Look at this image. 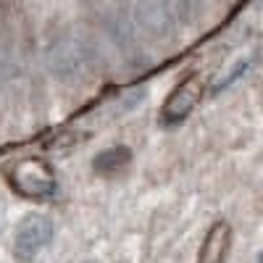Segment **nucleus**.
<instances>
[{
    "mask_svg": "<svg viewBox=\"0 0 263 263\" xmlns=\"http://www.w3.org/2000/svg\"><path fill=\"white\" fill-rule=\"evenodd\" d=\"M53 242V221L48 216L29 213L18 221L13 232V255L18 263H32Z\"/></svg>",
    "mask_w": 263,
    "mask_h": 263,
    "instance_id": "f03ea898",
    "label": "nucleus"
},
{
    "mask_svg": "<svg viewBox=\"0 0 263 263\" xmlns=\"http://www.w3.org/2000/svg\"><path fill=\"white\" fill-rule=\"evenodd\" d=\"M250 63H253V55H242L239 61H234V63L229 66V71H224L221 77H218V79L213 82V87H211V90H213V95H216V92H224L227 87H232V84H234L239 77H242V74L250 69Z\"/></svg>",
    "mask_w": 263,
    "mask_h": 263,
    "instance_id": "6e6552de",
    "label": "nucleus"
},
{
    "mask_svg": "<svg viewBox=\"0 0 263 263\" xmlns=\"http://www.w3.org/2000/svg\"><path fill=\"white\" fill-rule=\"evenodd\" d=\"M129 161H132V150H129L126 145H116V147L103 150L100 156H95L92 168H95L98 174H103V177H114V174H119Z\"/></svg>",
    "mask_w": 263,
    "mask_h": 263,
    "instance_id": "0eeeda50",
    "label": "nucleus"
},
{
    "mask_svg": "<svg viewBox=\"0 0 263 263\" xmlns=\"http://www.w3.org/2000/svg\"><path fill=\"white\" fill-rule=\"evenodd\" d=\"M229 224L227 221H216L205 237V242L200 248V255H197V263H221L227 250H229Z\"/></svg>",
    "mask_w": 263,
    "mask_h": 263,
    "instance_id": "423d86ee",
    "label": "nucleus"
},
{
    "mask_svg": "<svg viewBox=\"0 0 263 263\" xmlns=\"http://www.w3.org/2000/svg\"><path fill=\"white\" fill-rule=\"evenodd\" d=\"M135 18L140 29L153 40H168L174 34V11L168 0H137Z\"/></svg>",
    "mask_w": 263,
    "mask_h": 263,
    "instance_id": "20e7f679",
    "label": "nucleus"
},
{
    "mask_svg": "<svg viewBox=\"0 0 263 263\" xmlns=\"http://www.w3.org/2000/svg\"><path fill=\"white\" fill-rule=\"evenodd\" d=\"M45 61H48V69L55 77H74L90 61V48L84 45V40H79L74 34H63L50 42Z\"/></svg>",
    "mask_w": 263,
    "mask_h": 263,
    "instance_id": "7ed1b4c3",
    "label": "nucleus"
},
{
    "mask_svg": "<svg viewBox=\"0 0 263 263\" xmlns=\"http://www.w3.org/2000/svg\"><path fill=\"white\" fill-rule=\"evenodd\" d=\"M11 184L21 197H29V200H53L58 195L53 168L42 158H21L11 168Z\"/></svg>",
    "mask_w": 263,
    "mask_h": 263,
    "instance_id": "f257e3e1",
    "label": "nucleus"
},
{
    "mask_svg": "<svg viewBox=\"0 0 263 263\" xmlns=\"http://www.w3.org/2000/svg\"><path fill=\"white\" fill-rule=\"evenodd\" d=\"M260 263H263V253H260Z\"/></svg>",
    "mask_w": 263,
    "mask_h": 263,
    "instance_id": "1a4fd4ad",
    "label": "nucleus"
},
{
    "mask_svg": "<svg viewBox=\"0 0 263 263\" xmlns=\"http://www.w3.org/2000/svg\"><path fill=\"white\" fill-rule=\"evenodd\" d=\"M203 90H205V87H203V82L197 79V77L184 79L177 90L168 95V100H166V105H163V121H166V124H179V121H184V119L195 111V105L200 103Z\"/></svg>",
    "mask_w": 263,
    "mask_h": 263,
    "instance_id": "39448f33",
    "label": "nucleus"
}]
</instances>
